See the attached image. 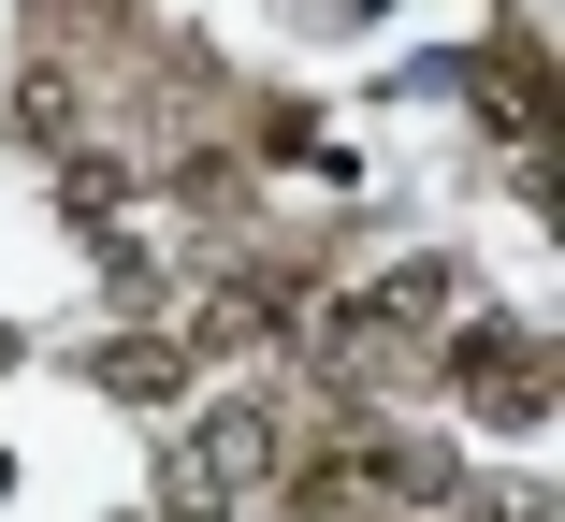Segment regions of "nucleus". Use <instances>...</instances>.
Returning <instances> with one entry per match:
<instances>
[{
    "mask_svg": "<svg viewBox=\"0 0 565 522\" xmlns=\"http://www.w3.org/2000/svg\"><path fill=\"white\" fill-rule=\"evenodd\" d=\"M449 305H465V276H449V262L420 247V262H392V276H363V290H349V305H333V320H319V363L377 392V377H406V349H420V334L449 320Z\"/></svg>",
    "mask_w": 565,
    "mask_h": 522,
    "instance_id": "nucleus-1",
    "label": "nucleus"
},
{
    "mask_svg": "<svg viewBox=\"0 0 565 522\" xmlns=\"http://www.w3.org/2000/svg\"><path fill=\"white\" fill-rule=\"evenodd\" d=\"M262 465H276V436L247 422V406H233V422H203V436L174 450V522H217V508H247V493H262Z\"/></svg>",
    "mask_w": 565,
    "mask_h": 522,
    "instance_id": "nucleus-2",
    "label": "nucleus"
},
{
    "mask_svg": "<svg viewBox=\"0 0 565 522\" xmlns=\"http://www.w3.org/2000/svg\"><path fill=\"white\" fill-rule=\"evenodd\" d=\"M449 377H465L493 422H536V406H551V377H536V334H522V320H493L479 349H449Z\"/></svg>",
    "mask_w": 565,
    "mask_h": 522,
    "instance_id": "nucleus-3",
    "label": "nucleus"
}]
</instances>
